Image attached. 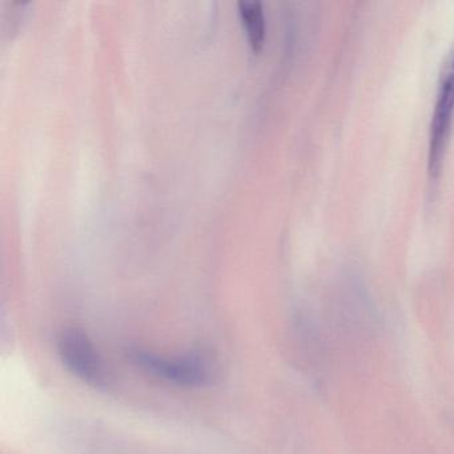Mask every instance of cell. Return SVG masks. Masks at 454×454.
Here are the masks:
<instances>
[{
  "instance_id": "3",
  "label": "cell",
  "mask_w": 454,
  "mask_h": 454,
  "mask_svg": "<svg viewBox=\"0 0 454 454\" xmlns=\"http://www.w3.org/2000/svg\"><path fill=\"white\" fill-rule=\"evenodd\" d=\"M58 352L63 365L82 381L92 387H103L107 381L102 357L83 331L63 332L58 341Z\"/></svg>"
},
{
  "instance_id": "2",
  "label": "cell",
  "mask_w": 454,
  "mask_h": 454,
  "mask_svg": "<svg viewBox=\"0 0 454 454\" xmlns=\"http://www.w3.org/2000/svg\"><path fill=\"white\" fill-rule=\"evenodd\" d=\"M129 358L151 376L185 387H201L212 380L211 363L201 353H188L176 358L164 357L145 350H132Z\"/></svg>"
},
{
  "instance_id": "1",
  "label": "cell",
  "mask_w": 454,
  "mask_h": 454,
  "mask_svg": "<svg viewBox=\"0 0 454 454\" xmlns=\"http://www.w3.org/2000/svg\"><path fill=\"white\" fill-rule=\"evenodd\" d=\"M454 121V41L443 60L435 90L434 106L429 126L427 169L430 176L440 172Z\"/></svg>"
},
{
  "instance_id": "4",
  "label": "cell",
  "mask_w": 454,
  "mask_h": 454,
  "mask_svg": "<svg viewBox=\"0 0 454 454\" xmlns=\"http://www.w3.org/2000/svg\"><path fill=\"white\" fill-rule=\"evenodd\" d=\"M239 10H240L241 20L246 26L252 47L259 50L265 39V17L262 4L259 0H240Z\"/></svg>"
}]
</instances>
